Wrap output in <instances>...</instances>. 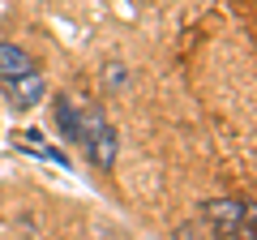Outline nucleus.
Listing matches in <instances>:
<instances>
[{
    "label": "nucleus",
    "mask_w": 257,
    "mask_h": 240,
    "mask_svg": "<svg viewBox=\"0 0 257 240\" xmlns=\"http://www.w3.org/2000/svg\"><path fill=\"white\" fill-rule=\"evenodd\" d=\"M0 90H5V99H9L13 111H26L47 94V77L39 73V69H30V73H22V77H0Z\"/></svg>",
    "instance_id": "nucleus-1"
},
{
    "label": "nucleus",
    "mask_w": 257,
    "mask_h": 240,
    "mask_svg": "<svg viewBox=\"0 0 257 240\" xmlns=\"http://www.w3.org/2000/svg\"><path fill=\"white\" fill-rule=\"evenodd\" d=\"M82 146H86V159H90V167H99V172H107V167H116V155H120V138H116V129H111L107 120H103L99 129H90L82 138Z\"/></svg>",
    "instance_id": "nucleus-2"
},
{
    "label": "nucleus",
    "mask_w": 257,
    "mask_h": 240,
    "mask_svg": "<svg viewBox=\"0 0 257 240\" xmlns=\"http://www.w3.org/2000/svg\"><path fill=\"white\" fill-rule=\"evenodd\" d=\"M248 206L244 202H236V197H219V202H206V219L214 223V231H219V240H231V236H240V223L248 219Z\"/></svg>",
    "instance_id": "nucleus-3"
},
{
    "label": "nucleus",
    "mask_w": 257,
    "mask_h": 240,
    "mask_svg": "<svg viewBox=\"0 0 257 240\" xmlns=\"http://www.w3.org/2000/svg\"><path fill=\"white\" fill-rule=\"evenodd\" d=\"M56 129H60L64 142L82 146V111L69 103V94H56Z\"/></svg>",
    "instance_id": "nucleus-4"
},
{
    "label": "nucleus",
    "mask_w": 257,
    "mask_h": 240,
    "mask_svg": "<svg viewBox=\"0 0 257 240\" xmlns=\"http://www.w3.org/2000/svg\"><path fill=\"white\" fill-rule=\"evenodd\" d=\"M30 69H39L35 56H30L26 47L5 43V39H0V77H22V73H30Z\"/></svg>",
    "instance_id": "nucleus-5"
},
{
    "label": "nucleus",
    "mask_w": 257,
    "mask_h": 240,
    "mask_svg": "<svg viewBox=\"0 0 257 240\" xmlns=\"http://www.w3.org/2000/svg\"><path fill=\"white\" fill-rule=\"evenodd\" d=\"M124 82H128V69L124 65H107V86H111V90H120Z\"/></svg>",
    "instance_id": "nucleus-6"
}]
</instances>
